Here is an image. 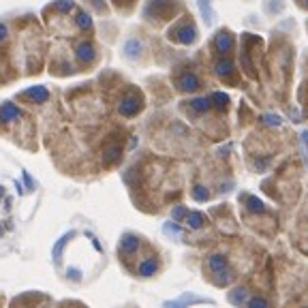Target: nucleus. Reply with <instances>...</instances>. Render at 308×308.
Returning <instances> with one entry per match:
<instances>
[{"mask_svg": "<svg viewBox=\"0 0 308 308\" xmlns=\"http://www.w3.org/2000/svg\"><path fill=\"white\" fill-rule=\"evenodd\" d=\"M141 107H144V103H141V99L137 97V94H127L122 101H120V105H118V111H120V116L124 118H133V116H137Z\"/></svg>", "mask_w": 308, "mask_h": 308, "instance_id": "1", "label": "nucleus"}, {"mask_svg": "<svg viewBox=\"0 0 308 308\" xmlns=\"http://www.w3.org/2000/svg\"><path fill=\"white\" fill-rule=\"evenodd\" d=\"M169 39L178 41L182 45H191L195 39H197V28L191 26V24H184V26H178L169 30Z\"/></svg>", "mask_w": 308, "mask_h": 308, "instance_id": "2", "label": "nucleus"}, {"mask_svg": "<svg viewBox=\"0 0 308 308\" xmlns=\"http://www.w3.org/2000/svg\"><path fill=\"white\" fill-rule=\"evenodd\" d=\"M139 248V238L135 233H124L120 238V244H118V251H120V255H124V257H131V255L137 253Z\"/></svg>", "mask_w": 308, "mask_h": 308, "instance_id": "3", "label": "nucleus"}, {"mask_svg": "<svg viewBox=\"0 0 308 308\" xmlns=\"http://www.w3.org/2000/svg\"><path fill=\"white\" fill-rule=\"evenodd\" d=\"M22 99L30 101V103H47L50 99V90L45 86H30L22 92Z\"/></svg>", "mask_w": 308, "mask_h": 308, "instance_id": "4", "label": "nucleus"}, {"mask_svg": "<svg viewBox=\"0 0 308 308\" xmlns=\"http://www.w3.org/2000/svg\"><path fill=\"white\" fill-rule=\"evenodd\" d=\"M94 56H97V51H94V45L90 41H81V43H77L75 47V58L79 60L81 64H90L94 60Z\"/></svg>", "mask_w": 308, "mask_h": 308, "instance_id": "5", "label": "nucleus"}, {"mask_svg": "<svg viewBox=\"0 0 308 308\" xmlns=\"http://www.w3.org/2000/svg\"><path fill=\"white\" fill-rule=\"evenodd\" d=\"M20 118H22V109L17 107L15 103L7 101V103L0 105V120H2L4 124H11V122L20 120Z\"/></svg>", "mask_w": 308, "mask_h": 308, "instance_id": "6", "label": "nucleus"}, {"mask_svg": "<svg viewBox=\"0 0 308 308\" xmlns=\"http://www.w3.org/2000/svg\"><path fill=\"white\" fill-rule=\"evenodd\" d=\"M214 45H216V51L218 54H229L231 50H233V37H231V32L229 30H221L216 34V39H214Z\"/></svg>", "mask_w": 308, "mask_h": 308, "instance_id": "7", "label": "nucleus"}, {"mask_svg": "<svg viewBox=\"0 0 308 308\" xmlns=\"http://www.w3.org/2000/svg\"><path fill=\"white\" fill-rule=\"evenodd\" d=\"M141 50H144V43H141L139 39H127L124 41V45H122V51H124V56L128 58V60H137V58L141 56Z\"/></svg>", "mask_w": 308, "mask_h": 308, "instance_id": "8", "label": "nucleus"}, {"mask_svg": "<svg viewBox=\"0 0 308 308\" xmlns=\"http://www.w3.org/2000/svg\"><path fill=\"white\" fill-rule=\"evenodd\" d=\"M178 88H180L182 92H195V90H199V77L197 75H193V73H184V75H180L178 77Z\"/></svg>", "mask_w": 308, "mask_h": 308, "instance_id": "9", "label": "nucleus"}, {"mask_svg": "<svg viewBox=\"0 0 308 308\" xmlns=\"http://www.w3.org/2000/svg\"><path fill=\"white\" fill-rule=\"evenodd\" d=\"M71 238H75V233L73 231H69V233H64L60 240H56V244H54V248H51V257H54V261L60 265V261H62V255H64V248H67V244L71 242Z\"/></svg>", "mask_w": 308, "mask_h": 308, "instance_id": "10", "label": "nucleus"}, {"mask_svg": "<svg viewBox=\"0 0 308 308\" xmlns=\"http://www.w3.org/2000/svg\"><path fill=\"white\" fill-rule=\"evenodd\" d=\"M137 272H139V276H144V278L154 276V274L158 272V259H156V257H146L144 261L139 263Z\"/></svg>", "mask_w": 308, "mask_h": 308, "instance_id": "11", "label": "nucleus"}, {"mask_svg": "<svg viewBox=\"0 0 308 308\" xmlns=\"http://www.w3.org/2000/svg\"><path fill=\"white\" fill-rule=\"evenodd\" d=\"M120 154H122V148L118 146V144H111L105 148V152H103V161L105 165H114L116 161H120Z\"/></svg>", "mask_w": 308, "mask_h": 308, "instance_id": "12", "label": "nucleus"}, {"mask_svg": "<svg viewBox=\"0 0 308 308\" xmlns=\"http://www.w3.org/2000/svg\"><path fill=\"white\" fill-rule=\"evenodd\" d=\"M184 221H186V225L191 229H201L205 225V216L201 214V212H186Z\"/></svg>", "mask_w": 308, "mask_h": 308, "instance_id": "13", "label": "nucleus"}, {"mask_svg": "<svg viewBox=\"0 0 308 308\" xmlns=\"http://www.w3.org/2000/svg\"><path fill=\"white\" fill-rule=\"evenodd\" d=\"M75 24L81 28V30H90L92 28V17L86 13V11H77L75 13Z\"/></svg>", "mask_w": 308, "mask_h": 308, "instance_id": "14", "label": "nucleus"}, {"mask_svg": "<svg viewBox=\"0 0 308 308\" xmlns=\"http://www.w3.org/2000/svg\"><path fill=\"white\" fill-rule=\"evenodd\" d=\"M216 73L221 77H229L231 73H233V64H231L227 58H223V60L216 62Z\"/></svg>", "mask_w": 308, "mask_h": 308, "instance_id": "15", "label": "nucleus"}, {"mask_svg": "<svg viewBox=\"0 0 308 308\" xmlns=\"http://www.w3.org/2000/svg\"><path fill=\"white\" fill-rule=\"evenodd\" d=\"M75 7V0H56L54 2V9L58 13H69V11H73Z\"/></svg>", "mask_w": 308, "mask_h": 308, "instance_id": "16", "label": "nucleus"}, {"mask_svg": "<svg viewBox=\"0 0 308 308\" xmlns=\"http://www.w3.org/2000/svg\"><path fill=\"white\" fill-rule=\"evenodd\" d=\"M193 197H195V199H197V201H205V199H208V197H210V193H208V191H205V186H201V184H197V186H195V188H193Z\"/></svg>", "mask_w": 308, "mask_h": 308, "instance_id": "17", "label": "nucleus"}, {"mask_svg": "<svg viewBox=\"0 0 308 308\" xmlns=\"http://www.w3.org/2000/svg\"><path fill=\"white\" fill-rule=\"evenodd\" d=\"M7 39H9V26L0 22V43H4Z\"/></svg>", "mask_w": 308, "mask_h": 308, "instance_id": "18", "label": "nucleus"}, {"mask_svg": "<svg viewBox=\"0 0 308 308\" xmlns=\"http://www.w3.org/2000/svg\"><path fill=\"white\" fill-rule=\"evenodd\" d=\"M90 2L94 4V9H97V11H105V2H103V0H90Z\"/></svg>", "mask_w": 308, "mask_h": 308, "instance_id": "19", "label": "nucleus"}, {"mask_svg": "<svg viewBox=\"0 0 308 308\" xmlns=\"http://www.w3.org/2000/svg\"><path fill=\"white\" fill-rule=\"evenodd\" d=\"M2 231H4V229H2V225H0V233H2Z\"/></svg>", "mask_w": 308, "mask_h": 308, "instance_id": "20", "label": "nucleus"}, {"mask_svg": "<svg viewBox=\"0 0 308 308\" xmlns=\"http://www.w3.org/2000/svg\"><path fill=\"white\" fill-rule=\"evenodd\" d=\"M0 191H2V188H0Z\"/></svg>", "mask_w": 308, "mask_h": 308, "instance_id": "21", "label": "nucleus"}]
</instances>
